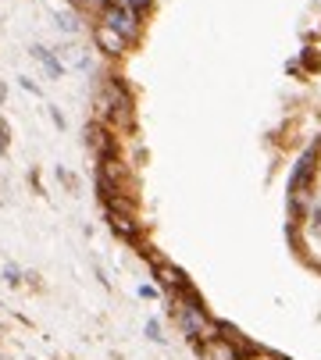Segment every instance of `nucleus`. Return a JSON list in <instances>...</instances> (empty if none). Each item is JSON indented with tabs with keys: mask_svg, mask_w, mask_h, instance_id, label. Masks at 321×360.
<instances>
[{
	"mask_svg": "<svg viewBox=\"0 0 321 360\" xmlns=\"http://www.w3.org/2000/svg\"><path fill=\"white\" fill-rule=\"evenodd\" d=\"M289 232L300 257L321 271V139L307 150L289 189Z\"/></svg>",
	"mask_w": 321,
	"mask_h": 360,
	"instance_id": "obj_1",
	"label": "nucleus"
}]
</instances>
